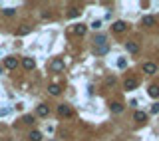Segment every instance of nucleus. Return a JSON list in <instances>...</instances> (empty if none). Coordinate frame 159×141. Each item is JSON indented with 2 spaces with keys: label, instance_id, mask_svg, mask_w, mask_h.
Listing matches in <instances>:
<instances>
[{
  "label": "nucleus",
  "instance_id": "1",
  "mask_svg": "<svg viewBox=\"0 0 159 141\" xmlns=\"http://www.w3.org/2000/svg\"><path fill=\"white\" fill-rule=\"evenodd\" d=\"M16 66H18V60H16L14 56H10V58H4V68H8V70H14Z\"/></svg>",
  "mask_w": 159,
  "mask_h": 141
},
{
  "label": "nucleus",
  "instance_id": "2",
  "mask_svg": "<svg viewBox=\"0 0 159 141\" xmlns=\"http://www.w3.org/2000/svg\"><path fill=\"white\" fill-rule=\"evenodd\" d=\"M111 28H114V32H118V34H119V32H123L125 28H127V24H125L123 20H118V22L111 24Z\"/></svg>",
  "mask_w": 159,
  "mask_h": 141
},
{
  "label": "nucleus",
  "instance_id": "3",
  "mask_svg": "<svg viewBox=\"0 0 159 141\" xmlns=\"http://www.w3.org/2000/svg\"><path fill=\"white\" fill-rule=\"evenodd\" d=\"M133 119H135L137 123H145L147 121V113H145V111H135V113H133Z\"/></svg>",
  "mask_w": 159,
  "mask_h": 141
},
{
  "label": "nucleus",
  "instance_id": "4",
  "mask_svg": "<svg viewBox=\"0 0 159 141\" xmlns=\"http://www.w3.org/2000/svg\"><path fill=\"white\" fill-rule=\"evenodd\" d=\"M107 50H110V46H107V44H102V46H94V54H95V56H103V54H107Z\"/></svg>",
  "mask_w": 159,
  "mask_h": 141
},
{
  "label": "nucleus",
  "instance_id": "5",
  "mask_svg": "<svg viewBox=\"0 0 159 141\" xmlns=\"http://www.w3.org/2000/svg\"><path fill=\"white\" fill-rule=\"evenodd\" d=\"M22 66H24V70H34V68H36L34 58H24V60H22Z\"/></svg>",
  "mask_w": 159,
  "mask_h": 141
},
{
  "label": "nucleus",
  "instance_id": "6",
  "mask_svg": "<svg viewBox=\"0 0 159 141\" xmlns=\"http://www.w3.org/2000/svg\"><path fill=\"white\" fill-rule=\"evenodd\" d=\"M123 88L125 90H135L137 88V80L135 78H127V80L123 82Z\"/></svg>",
  "mask_w": 159,
  "mask_h": 141
},
{
  "label": "nucleus",
  "instance_id": "7",
  "mask_svg": "<svg viewBox=\"0 0 159 141\" xmlns=\"http://www.w3.org/2000/svg\"><path fill=\"white\" fill-rule=\"evenodd\" d=\"M58 113H60V115H64V117H68V115H72V109H70V105L62 103V105L58 107Z\"/></svg>",
  "mask_w": 159,
  "mask_h": 141
},
{
  "label": "nucleus",
  "instance_id": "8",
  "mask_svg": "<svg viewBox=\"0 0 159 141\" xmlns=\"http://www.w3.org/2000/svg\"><path fill=\"white\" fill-rule=\"evenodd\" d=\"M143 72L145 74H155L157 72V66L151 64V62H145V64H143Z\"/></svg>",
  "mask_w": 159,
  "mask_h": 141
},
{
  "label": "nucleus",
  "instance_id": "9",
  "mask_svg": "<svg viewBox=\"0 0 159 141\" xmlns=\"http://www.w3.org/2000/svg\"><path fill=\"white\" fill-rule=\"evenodd\" d=\"M36 113H38L40 117H46V115L50 113V107H48V105H44V103H42V105H38V109H36Z\"/></svg>",
  "mask_w": 159,
  "mask_h": 141
},
{
  "label": "nucleus",
  "instance_id": "10",
  "mask_svg": "<svg viewBox=\"0 0 159 141\" xmlns=\"http://www.w3.org/2000/svg\"><path fill=\"white\" fill-rule=\"evenodd\" d=\"M141 24H143V26H155V18H153V16H143V18H141Z\"/></svg>",
  "mask_w": 159,
  "mask_h": 141
},
{
  "label": "nucleus",
  "instance_id": "11",
  "mask_svg": "<svg viewBox=\"0 0 159 141\" xmlns=\"http://www.w3.org/2000/svg\"><path fill=\"white\" fill-rule=\"evenodd\" d=\"M86 30H87V28L83 26V24H78V26H74V34H76V36H83V34H86Z\"/></svg>",
  "mask_w": 159,
  "mask_h": 141
},
{
  "label": "nucleus",
  "instance_id": "12",
  "mask_svg": "<svg viewBox=\"0 0 159 141\" xmlns=\"http://www.w3.org/2000/svg\"><path fill=\"white\" fill-rule=\"evenodd\" d=\"M110 109L114 111V113H121V111H123V105H121L119 101H114V103L110 105Z\"/></svg>",
  "mask_w": 159,
  "mask_h": 141
},
{
  "label": "nucleus",
  "instance_id": "13",
  "mask_svg": "<svg viewBox=\"0 0 159 141\" xmlns=\"http://www.w3.org/2000/svg\"><path fill=\"white\" fill-rule=\"evenodd\" d=\"M125 50H127L129 54H135L137 50H139V46H137L135 42H127V44H125Z\"/></svg>",
  "mask_w": 159,
  "mask_h": 141
},
{
  "label": "nucleus",
  "instance_id": "14",
  "mask_svg": "<svg viewBox=\"0 0 159 141\" xmlns=\"http://www.w3.org/2000/svg\"><path fill=\"white\" fill-rule=\"evenodd\" d=\"M52 70H54V72L64 70V62H62V60H54V62H52Z\"/></svg>",
  "mask_w": 159,
  "mask_h": 141
},
{
  "label": "nucleus",
  "instance_id": "15",
  "mask_svg": "<svg viewBox=\"0 0 159 141\" xmlns=\"http://www.w3.org/2000/svg\"><path fill=\"white\" fill-rule=\"evenodd\" d=\"M48 92L52 93V95H60L62 88H60V86H58V84H52V86H50V88H48Z\"/></svg>",
  "mask_w": 159,
  "mask_h": 141
},
{
  "label": "nucleus",
  "instance_id": "16",
  "mask_svg": "<svg viewBox=\"0 0 159 141\" xmlns=\"http://www.w3.org/2000/svg\"><path fill=\"white\" fill-rule=\"evenodd\" d=\"M151 97H157L159 95V86H149V92H147Z\"/></svg>",
  "mask_w": 159,
  "mask_h": 141
},
{
  "label": "nucleus",
  "instance_id": "17",
  "mask_svg": "<svg viewBox=\"0 0 159 141\" xmlns=\"http://www.w3.org/2000/svg\"><path fill=\"white\" fill-rule=\"evenodd\" d=\"M94 42H95V46H102V44H107V42H106V36H102V34H99V36H95V38H94Z\"/></svg>",
  "mask_w": 159,
  "mask_h": 141
},
{
  "label": "nucleus",
  "instance_id": "18",
  "mask_svg": "<svg viewBox=\"0 0 159 141\" xmlns=\"http://www.w3.org/2000/svg\"><path fill=\"white\" fill-rule=\"evenodd\" d=\"M28 137H30V141H40L42 139V133H40V131H32Z\"/></svg>",
  "mask_w": 159,
  "mask_h": 141
},
{
  "label": "nucleus",
  "instance_id": "19",
  "mask_svg": "<svg viewBox=\"0 0 159 141\" xmlns=\"http://www.w3.org/2000/svg\"><path fill=\"white\" fill-rule=\"evenodd\" d=\"M91 28H94V30H99V28H102V20H94V22H91Z\"/></svg>",
  "mask_w": 159,
  "mask_h": 141
},
{
  "label": "nucleus",
  "instance_id": "20",
  "mask_svg": "<svg viewBox=\"0 0 159 141\" xmlns=\"http://www.w3.org/2000/svg\"><path fill=\"white\" fill-rule=\"evenodd\" d=\"M125 66H127V62H125V58H119V60H118V68H121V70H123Z\"/></svg>",
  "mask_w": 159,
  "mask_h": 141
},
{
  "label": "nucleus",
  "instance_id": "21",
  "mask_svg": "<svg viewBox=\"0 0 159 141\" xmlns=\"http://www.w3.org/2000/svg\"><path fill=\"white\" fill-rule=\"evenodd\" d=\"M4 14H6V16H14V8H6V10H4Z\"/></svg>",
  "mask_w": 159,
  "mask_h": 141
},
{
  "label": "nucleus",
  "instance_id": "22",
  "mask_svg": "<svg viewBox=\"0 0 159 141\" xmlns=\"http://www.w3.org/2000/svg\"><path fill=\"white\" fill-rule=\"evenodd\" d=\"M151 113H159V103H155V105L151 107Z\"/></svg>",
  "mask_w": 159,
  "mask_h": 141
},
{
  "label": "nucleus",
  "instance_id": "23",
  "mask_svg": "<svg viewBox=\"0 0 159 141\" xmlns=\"http://www.w3.org/2000/svg\"><path fill=\"white\" fill-rule=\"evenodd\" d=\"M24 121H26V123H32V121H34V117H32V115H26V117H24Z\"/></svg>",
  "mask_w": 159,
  "mask_h": 141
},
{
  "label": "nucleus",
  "instance_id": "24",
  "mask_svg": "<svg viewBox=\"0 0 159 141\" xmlns=\"http://www.w3.org/2000/svg\"><path fill=\"white\" fill-rule=\"evenodd\" d=\"M78 14H80V10H76V8H74V10L70 12V18H74V16H78Z\"/></svg>",
  "mask_w": 159,
  "mask_h": 141
}]
</instances>
